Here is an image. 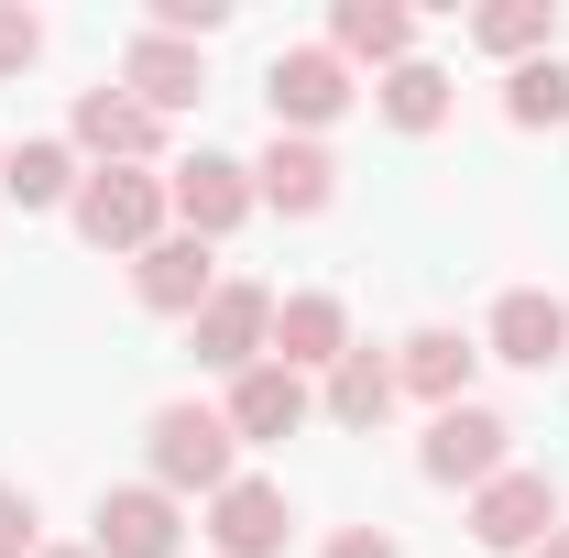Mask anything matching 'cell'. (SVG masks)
Returning a JSON list of instances; mask_svg holds the SVG:
<instances>
[{"label":"cell","instance_id":"obj_1","mask_svg":"<svg viewBox=\"0 0 569 558\" xmlns=\"http://www.w3.org/2000/svg\"><path fill=\"white\" fill-rule=\"evenodd\" d=\"M77 241H99V252H153L164 241V219H176V198H164V176H142V165H99V176H77Z\"/></svg>","mask_w":569,"mask_h":558},{"label":"cell","instance_id":"obj_2","mask_svg":"<svg viewBox=\"0 0 569 558\" xmlns=\"http://www.w3.org/2000/svg\"><path fill=\"white\" fill-rule=\"evenodd\" d=\"M142 449H153V482L164 492H230L241 471V438H230V417H209V406H153V427H142Z\"/></svg>","mask_w":569,"mask_h":558},{"label":"cell","instance_id":"obj_3","mask_svg":"<svg viewBox=\"0 0 569 558\" xmlns=\"http://www.w3.org/2000/svg\"><path fill=\"white\" fill-rule=\"evenodd\" d=\"M569 515H559V482L548 471H493V482L471 492V537L493 558H526V548H548Z\"/></svg>","mask_w":569,"mask_h":558},{"label":"cell","instance_id":"obj_4","mask_svg":"<svg viewBox=\"0 0 569 558\" xmlns=\"http://www.w3.org/2000/svg\"><path fill=\"white\" fill-rule=\"evenodd\" d=\"M417 471H427V482H471V492H482L493 471H515V427H503L493 406H438Z\"/></svg>","mask_w":569,"mask_h":558},{"label":"cell","instance_id":"obj_5","mask_svg":"<svg viewBox=\"0 0 569 558\" xmlns=\"http://www.w3.org/2000/svg\"><path fill=\"white\" fill-rule=\"evenodd\" d=\"M263 99H274V132H307V142H318V121L351 110V67H340L329 44H284L274 67H263Z\"/></svg>","mask_w":569,"mask_h":558},{"label":"cell","instance_id":"obj_6","mask_svg":"<svg viewBox=\"0 0 569 558\" xmlns=\"http://www.w3.org/2000/svg\"><path fill=\"white\" fill-rule=\"evenodd\" d=\"M187 329H198V361L241 383L252 361H274V296H263V285H219V296L187 318Z\"/></svg>","mask_w":569,"mask_h":558},{"label":"cell","instance_id":"obj_7","mask_svg":"<svg viewBox=\"0 0 569 558\" xmlns=\"http://www.w3.org/2000/svg\"><path fill=\"white\" fill-rule=\"evenodd\" d=\"M284 537H296V504H284V482L241 471L230 492H209V548H219V558H284Z\"/></svg>","mask_w":569,"mask_h":558},{"label":"cell","instance_id":"obj_8","mask_svg":"<svg viewBox=\"0 0 569 558\" xmlns=\"http://www.w3.org/2000/svg\"><path fill=\"white\" fill-rule=\"evenodd\" d=\"M132 296L153 307V318H198L219 296V252L198 241V230H164L153 252H132Z\"/></svg>","mask_w":569,"mask_h":558},{"label":"cell","instance_id":"obj_9","mask_svg":"<svg viewBox=\"0 0 569 558\" xmlns=\"http://www.w3.org/2000/svg\"><path fill=\"white\" fill-rule=\"evenodd\" d=\"M164 198H176V219H187L198 241H219V230H241V219L263 209V198H252V165H230V153H187V165L164 176Z\"/></svg>","mask_w":569,"mask_h":558},{"label":"cell","instance_id":"obj_10","mask_svg":"<svg viewBox=\"0 0 569 558\" xmlns=\"http://www.w3.org/2000/svg\"><path fill=\"white\" fill-rule=\"evenodd\" d=\"M99 558H176L187 548V526H176V492L164 482H121L99 492V537H88Z\"/></svg>","mask_w":569,"mask_h":558},{"label":"cell","instance_id":"obj_11","mask_svg":"<svg viewBox=\"0 0 569 558\" xmlns=\"http://www.w3.org/2000/svg\"><path fill=\"white\" fill-rule=\"evenodd\" d=\"M252 198L284 219H318L329 198H340V165H329V142H307V132H274L263 142V165H252Z\"/></svg>","mask_w":569,"mask_h":558},{"label":"cell","instance_id":"obj_12","mask_svg":"<svg viewBox=\"0 0 569 558\" xmlns=\"http://www.w3.org/2000/svg\"><path fill=\"white\" fill-rule=\"evenodd\" d=\"M230 438H296V427L318 417V395H307V372H284V361H252L241 383H230Z\"/></svg>","mask_w":569,"mask_h":558},{"label":"cell","instance_id":"obj_13","mask_svg":"<svg viewBox=\"0 0 569 558\" xmlns=\"http://www.w3.org/2000/svg\"><path fill=\"white\" fill-rule=\"evenodd\" d=\"M121 88H132L142 110L164 121V110H198V99H209V67H198V44H176V33H142L132 56H121Z\"/></svg>","mask_w":569,"mask_h":558},{"label":"cell","instance_id":"obj_14","mask_svg":"<svg viewBox=\"0 0 569 558\" xmlns=\"http://www.w3.org/2000/svg\"><path fill=\"white\" fill-rule=\"evenodd\" d=\"M569 350V307L559 296H537V285H515L493 307V361H515V372H559Z\"/></svg>","mask_w":569,"mask_h":558},{"label":"cell","instance_id":"obj_15","mask_svg":"<svg viewBox=\"0 0 569 558\" xmlns=\"http://www.w3.org/2000/svg\"><path fill=\"white\" fill-rule=\"evenodd\" d=\"M329 56L340 67H406L417 56V11L406 0H340L329 11Z\"/></svg>","mask_w":569,"mask_h":558},{"label":"cell","instance_id":"obj_16","mask_svg":"<svg viewBox=\"0 0 569 558\" xmlns=\"http://www.w3.org/2000/svg\"><path fill=\"white\" fill-rule=\"evenodd\" d=\"M153 142H164V121L142 110L132 88H88V99H77V153H99V165H142Z\"/></svg>","mask_w":569,"mask_h":558},{"label":"cell","instance_id":"obj_17","mask_svg":"<svg viewBox=\"0 0 569 558\" xmlns=\"http://www.w3.org/2000/svg\"><path fill=\"white\" fill-rule=\"evenodd\" d=\"M471 361H482V350L460 340V329H417V340L395 350V395H427V406H471Z\"/></svg>","mask_w":569,"mask_h":558},{"label":"cell","instance_id":"obj_18","mask_svg":"<svg viewBox=\"0 0 569 558\" xmlns=\"http://www.w3.org/2000/svg\"><path fill=\"white\" fill-rule=\"evenodd\" d=\"M340 350H351L340 296H284V307H274V361H284V372H329Z\"/></svg>","mask_w":569,"mask_h":558},{"label":"cell","instance_id":"obj_19","mask_svg":"<svg viewBox=\"0 0 569 558\" xmlns=\"http://www.w3.org/2000/svg\"><path fill=\"white\" fill-rule=\"evenodd\" d=\"M471 44H482V56H515V67L559 56V0H482V11H471Z\"/></svg>","mask_w":569,"mask_h":558},{"label":"cell","instance_id":"obj_20","mask_svg":"<svg viewBox=\"0 0 569 558\" xmlns=\"http://www.w3.org/2000/svg\"><path fill=\"white\" fill-rule=\"evenodd\" d=\"M318 406H329V427H383V406H395V361H383V350H340Z\"/></svg>","mask_w":569,"mask_h":558},{"label":"cell","instance_id":"obj_21","mask_svg":"<svg viewBox=\"0 0 569 558\" xmlns=\"http://www.w3.org/2000/svg\"><path fill=\"white\" fill-rule=\"evenodd\" d=\"M0 187H11V209H77V153L67 142H11Z\"/></svg>","mask_w":569,"mask_h":558},{"label":"cell","instance_id":"obj_22","mask_svg":"<svg viewBox=\"0 0 569 558\" xmlns=\"http://www.w3.org/2000/svg\"><path fill=\"white\" fill-rule=\"evenodd\" d=\"M372 99H383V121H395V132H438V121H449V77L427 67V56L383 67V88H372Z\"/></svg>","mask_w":569,"mask_h":558},{"label":"cell","instance_id":"obj_23","mask_svg":"<svg viewBox=\"0 0 569 558\" xmlns=\"http://www.w3.org/2000/svg\"><path fill=\"white\" fill-rule=\"evenodd\" d=\"M503 121H515V132H559L569 121V67L559 56H537V67L503 77Z\"/></svg>","mask_w":569,"mask_h":558},{"label":"cell","instance_id":"obj_24","mask_svg":"<svg viewBox=\"0 0 569 558\" xmlns=\"http://www.w3.org/2000/svg\"><path fill=\"white\" fill-rule=\"evenodd\" d=\"M0 558H44V515L22 482H0Z\"/></svg>","mask_w":569,"mask_h":558},{"label":"cell","instance_id":"obj_25","mask_svg":"<svg viewBox=\"0 0 569 558\" xmlns=\"http://www.w3.org/2000/svg\"><path fill=\"white\" fill-rule=\"evenodd\" d=\"M33 56H44V22L0 0V77H22V67H33Z\"/></svg>","mask_w":569,"mask_h":558},{"label":"cell","instance_id":"obj_26","mask_svg":"<svg viewBox=\"0 0 569 558\" xmlns=\"http://www.w3.org/2000/svg\"><path fill=\"white\" fill-rule=\"evenodd\" d=\"M329 558H406V548H395L383 526H340V537H329Z\"/></svg>","mask_w":569,"mask_h":558},{"label":"cell","instance_id":"obj_27","mask_svg":"<svg viewBox=\"0 0 569 558\" xmlns=\"http://www.w3.org/2000/svg\"><path fill=\"white\" fill-rule=\"evenodd\" d=\"M526 558H569V526H559V537H548V548H526Z\"/></svg>","mask_w":569,"mask_h":558},{"label":"cell","instance_id":"obj_28","mask_svg":"<svg viewBox=\"0 0 569 558\" xmlns=\"http://www.w3.org/2000/svg\"><path fill=\"white\" fill-rule=\"evenodd\" d=\"M44 558H99V548H44Z\"/></svg>","mask_w":569,"mask_h":558}]
</instances>
